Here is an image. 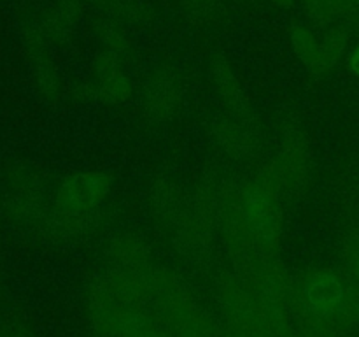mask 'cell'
Here are the masks:
<instances>
[{
    "label": "cell",
    "instance_id": "3957f363",
    "mask_svg": "<svg viewBox=\"0 0 359 337\" xmlns=\"http://www.w3.org/2000/svg\"><path fill=\"white\" fill-rule=\"evenodd\" d=\"M307 298L316 315L332 316L342 304L344 288L339 277L330 272H323L309 283Z\"/></svg>",
    "mask_w": 359,
    "mask_h": 337
},
{
    "label": "cell",
    "instance_id": "6da1fadb",
    "mask_svg": "<svg viewBox=\"0 0 359 337\" xmlns=\"http://www.w3.org/2000/svg\"><path fill=\"white\" fill-rule=\"evenodd\" d=\"M107 181L102 179V174L77 176L72 183L65 186L62 200L63 211L70 216L81 218V214L93 213L100 200L107 193Z\"/></svg>",
    "mask_w": 359,
    "mask_h": 337
},
{
    "label": "cell",
    "instance_id": "277c9868",
    "mask_svg": "<svg viewBox=\"0 0 359 337\" xmlns=\"http://www.w3.org/2000/svg\"><path fill=\"white\" fill-rule=\"evenodd\" d=\"M351 70L359 77V46L354 49L353 56H351Z\"/></svg>",
    "mask_w": 359,
    "mask_h": 337
},
{
    "label": "cell",
    "instance_id": "7a4b0ae2",
    "mask_svg": "<svg viewBox=\"0 0 359 337\" xmlns=\"http://www.w3.org/2000/svg\"><path fill=\"white\" fill-rule=\"evenodd\" d=\"M279 207L276 200L263 190H249L245 193L244 213L245 221L258 239H272L279 223Z\"/></svg>",
    "mask_w": 359,
    "mask_h": 337
},
{
    "label": "cell",
    "instance_id": "5b68a950",
    "mask_svg": "<svg viewBox=\"0 0 359 337\" xmlns=\"http://www.w3.org/2000/svg\"><path fill=\"white\" fill-rule=\"evenodd\" d=\"M356 272L359 274V251H358V256H356Z\"/></svg>",
    "mask_w": 359,
    "mask_h": 337
}]
</instances>
